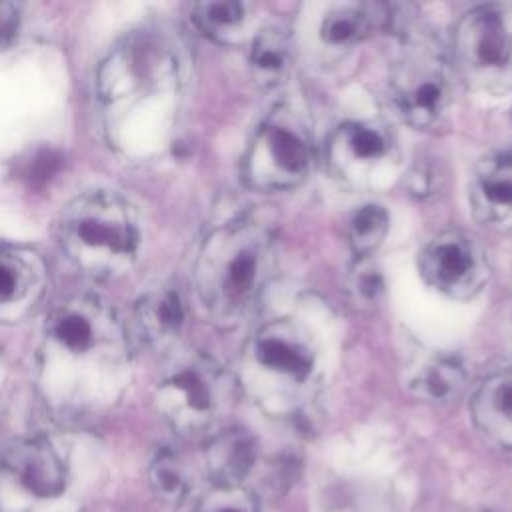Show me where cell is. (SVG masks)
Segmentation results:
<instances>
[{
  "instance_id": "cell-1",
  "label": "cell",
  "mask_w": 512,
  "mask_h": 512,
  "mask_svg": "<svg viewBox=\"0 0 512 512\" xmlns=\"http://www.w3.org/2000/svg\"><path fill=\"white\" fill-rule=\"evenodd\" d=\"M128 368V328L108 302L74 294L50 310L42 328L40 376L58 402L114 398Z\"/></svg>"
},
{
  "instance_id": "cell-2",
  "label": "cell",
  "mask_w": 512,
  "mask_h": 512,
  "mask_svg": "<svg viewBox=\"0 0 512 512\" xmlns=\"http://www.w3.org/2000/svg\"><path fill=\"white\" fill-rule=\"evenodd\" d=\"M274 248L270 224L248 214L204 240L194 284L202 306L216 322H234L256 302L274 272Z\"/></svg>"
},
{
  "instance_id": "cell-3",
  "label": "cell",
  "mask_w": 512,
  "mask_h": 512,
  "mask_svg": "<svg viewBox=\"0 0 512 512\" xmlns=\"http://www.w3.org/2000/svg\"><path fill=\"white\" fill-rule=\"evenodd\" d=\"M56 234L68 260L94 280L126 274L140 248L136 208L112 190H88L70 200Z\"/></svg>"
},
{
  "instance_id": "cell-4",
  "label": "cell",
  "mask_w": 512,
  "mask_h": 512,
  "mask_svg": "<svg viewBox=\"0 0 512 512\" xmlns=\"http://www.w3.org/2000/svg\"><path fill=\"white\" fill-rule=\"evenodd\" d=\"M232 382L212 358L196 354L178 360L156 388L160 414L180 432L208 426L228 400Z\"/></svg>"
},
{
  "instance_id": "cell-5",
  "label": "cell",
  "mask_w": 512,
  "mask_h": 512,
  "mask_svg": "<svg viewBox=\"0 0 512 512\" xmlns=\"http://www.w3.org/2000/svg\"><path fill=\"white\" fill-rule=\"evenodd\" d=\"M66 488V466L44 438H20L0 454V512H34Z\"/></svg>"
},
{
  "instance_id": "cell-6",
  "label": "cell",
  "mask_w": 512,
  "mask_h": 512,
  "mask_svg": "<svg viewBox=\"0 0 512 512\" xmlns=\"http://www.w3.org/2000/svg\"><path fill=\"white\" fill-rule=\"evenodd\" d=\"M390 92L408 124L420 130L436 126L452 96L450 68L442 50L426 40L412 42L394 68Z\"/></svg>"
},
{
  "instance_id": "cell-7",
  "label": "cell",
  "mask_w": 512,
  "mask_h": 512,
  "mask_svg": "<svg viewBox=\"0 0 512 512\" xmlns=\"http://www.w3.org/2000/svg\"><path fill=\"white\" fill-rule=\"evenodd\" d=\"M310 166L312 148L304 128L284 114H274L248 146L244 178L258 190H288L308 176Z\"/></svg>"
},
{
  "instance_id": "cell-8",
  "label": "cell",
  "mask_w": 512,
  "mask_h": 512,
  "mask_svg": "<svg viewBox=\"0 0 512 512\" xmlns=\"http://www.w3.org/2000/svg\"><path fill=\"white\" fill-rule=\"evenodd\" d=\"M420 274L438 292L468 300L484 284V260L474 240L460 230H444L422 248Z\"/></svg>"
},
{
  "instance_id": "cell-9",
  "label": "cell",
  "mask_w": 512,
  "mask_h": 512,
  "mask_svg": "<svg viewBox=\"0 0 512 512\" xmlns=\"http://www.w3.org/2000/svg\"><path fill=\"white\" fill-rule=\"evenodd\" d=\"M460 62L474 72H498L512 62V30L496 6H478L454 30Z\"/></svg>"
},
{
  "instance_id": "cell-10",
  "label": "cell",
  "mask_w": 512,
  "mask_h": 512,
  "mask_svg": "<svg viewBox=\"0 0 512 512\" xmlns=\"http://www.w3.org/2000/svg\"><path fill=\"white\" fill-rule=\"evenodd\" d=\"M48 282L44 258L26 246L0 242V320L24 316L42 298Z\"/></svg>"
},
{
  "instance_id": "cell-11",
  "label": "cell",
  "mask_w": 512,
  "mask_h": 512,
  "mask_svg": "<svg viewBox=\"0 0 512 512\" xmlns=\"http://www.w3.org/2000/svg\"><path fill=\"white\" fill-rule=\"evenodd\" d=\"M470 206L492 228H512V148L484 158L472 176Z\"/></svg>"
},
{
  "instance_id": "cell-12",
  "label": "cell",
  "mask_w": 512,
  "mask_h": 512,
  "mask_svg": "<svg viewBox=\"0 0 512 512\" xmlns=\"http://www.w3.org/2000/svg\"><path fill=\"white\" fill-rule=\"evenodd\" d=\"M254 358L260 368L292 382H306L314 370L310 346L296 334L294 326L280 320L258 330Z\"/></svg>"
},
{
  "instance_id": "cell-13",
  "label": "cell",
  "mask_w": 512,
  "mask_h": 512,
  "mask_svg": "<svg viewBox=\"0 0 512 512\" xmlns=\"http://www.w3.org/2000/svg\"><path fill=\"white\" fill-rule=\"evenodd\" d=\"M390 152L386 134L370 124L346 122L330 140V162L342 176H360Z\"/></svg>"
},
{
  "instance_id": "cell-14",
  "label": "cell",
  "mask_w": 512,
  "mask_h": 512,
  "mask_svg": "<svg viewBox=\"0 0 512 512\" xmlns=\"http://www.w3.org/2000/svg\"><path fill=\"white\" fill-rule=\"evenodd\" d=\"M184 322L182 300L174 290H154L138 300L128 328V336L148 348L166 346Z\"/></svg>"
},
{
  "instance_id": "cell-15",
  "label": "cell",
  "mask_w": 512,
  "mask_h": 512,
  "mask_svg": "<svg viewBox=\"0 0 512 512\" xmlns=\"http://www.w3.org/2000/svg\"><path fill=\"white\" fill-rule=\"evenodd\" d=\"M290 60V38L280 26L262 28L250 46V64L256 80L270 86L280 80Z\"/></svg>"
},
{
  "instance_id": "cell-16",
  "label": "cell",
  "mask_w": 512,
  "mask_h": 512,
  "mask_svg": "<svg viewBox=\"0 0 512 512\" xmlns=\"http://www.w3.org/2000/svg\"><path fill=\"white\" fill-rule=\"evenodd\" d=\"M374 28L370 6H340L330 10L320 28V36L326 44L342 48L362 40Z\"/></svg>"
},
{
  "instance_id": "cell-17",
  "label": "cell",
  "mask_w": 512,
  "mask_h": 512,
  "mask_svg": "<svg viewBox=\"0 0 512 512\" xmlns=\"http://www.w3.org/2000/svg\"><path fill=\"white\" fill-rule=\"evenodd\" d=\"M390 228L388 212L380 204L358 208L348 222V242L358 258L372 256L384 242Z\"/></svg>"
},
{
  "instance_id": "cell-18",
  "label": "cell",
  "mask_w": 512,
  "mask_h": 512,
  "mask_svg": "<svg viewBox=\"0 0 512 512\" xmlns=\"http://www.w3.org/2000/svg\"><path fill=\"white\" fill-rule=\"evenodd\" d=\"M464 378V366L456 358L438 356L420 370L414 386L430 400H448L464 386Z\"/></svg>"
},
{
  "instance_id": "cell-19",
  "label": "cell",
  "mask_w": 512,
  "mask_h": 512,
  "mask_svg": "<svg viewBox=\"0 0 512 512\" xmlns=\"http://www.w3.org/2000/svg\"><path fill=\"white\" fill-rule=\"evenodd\" d=\"M208 460L222 476H242L254 460V444L242 432H228L210 446Z\"/></svg>"
},
{
  "instance_id": "cell-20",
  "label": "cell",
  "mask_w": 512,
  "mask_h": 512,
  "mask_svg": "<svg viewBox=\"0 0 512 512\" xmlns=\"http://www.w3.org/2000/svg\"><path fill=\"white\" fill-rule=\"evenodd\" d=\"M244 4L236 0H214V2H200L194 6V22L196 26L212 36L214 40H224L228 34L238 30L244 20Z\"/></svg>"
},
{
  "instance_id": "cell-21",
  "label": "cell",
  "mask_w": 512,
  "mask_h": 512,
  "mask_svg": "<svg viewBox=\"0 0 512 512\" xmlns=\"http://www.w3.org/2000/svg\"><path fill=\"white\" fill-rule=\"evenodd\" d=\"M476 406L482 414L512 422V368L498 370L482 382L476 394Z\"/></svg>"
},
{
  "instance_id": "cell-22",
  "label": "cell",
  "mask_w": 512,
  "mask_h": 512,
  "mask_svg": "<svg viewBox=\"0 0 512 512\" xmlns=\"http://www.w3.org/2000/svg\"><path fill=\"white\" fill-rule=\"evenodd\" d=\"M150 482L154 486V490L164 496V498H178L184 492L186 480H184V472L182 466L178 464V460L164 452L158 454L150 466Z\"/></svg>"
},
{
  "instance_id": "cell-23",
  "label": "cell",
  "mask_w": 512,
  "mask_h": 512,
  "mask_svg": "<svg viewBox=\"0 0 512 512\" xmlns=\"http://www.w3.org/2000/svg\"><path fill=\"white\" fill-rule=\"evenodd\" d=\"M438 178H436V170L428 164H418L414 166V170L408 176V188L414 196L420 198H428L432 194H436L438 190Z\"/></svg>"
},
{
  "instance_id": "cell-24",
  "label": "cell",
  "mask_w": 512,
  "mask_h": 512,
  "mask_svg": "<svg viewBox=\"0 0 512 512\" xmlns=\"http://www.w3.org/2000/svg\"><path fill=\"white\" fill-rule=\"evenodd\" d=\"M20 20V6L14 2H0V48L16 34Z\"/></svg>"
},
{
  "instance_id": "cell-25",
  "label": "cell",
  "mask_w": 512,
  "mask_h": 512,
  "mask_svg": "<svg viewBox=\"0 0 512 512\" xmlns=\"http://www.w3.org/2000/svg\"><path fill=\"white\" fill-rule=\"evenodd\" d=\"M210 512H244V510L238 506H232V504H218V506L210 508Z\"/></svg>"
}]
</instances>
